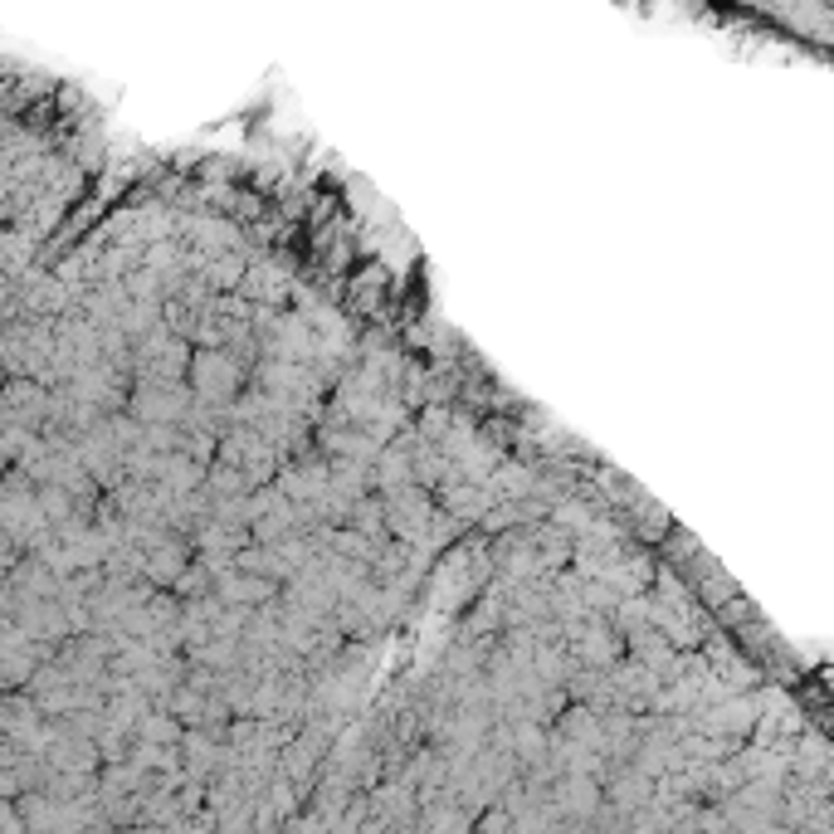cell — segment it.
<instances>
[{"label":"cell","mask_w":834,"mask_h":834,"mask_svg":"<svg viewBox=\"0 0 834 834\" xmlns=\"http://www.w3.org/2000/svg\"><path fill=\"white\" fill-rule=\"evenodd\" d=\"M385 523H391V532H401V537L420 541L425 527L434 523V508L425 503V493H415V488H395L391 508H385Z\"/></svg>","instance_id":"obj_2"},{"label":"cell","mask_w":834,"mask_h":834,"mask_svg":"<svg viewBox=\"0 0 834 834\" xmlns=\"http://www.w3.org/2000/svg\"><path fill=\"white\" fill-rule=\"evenodd\" d=\"M191 371H195V391H201V401H211V405H225L229 395L239 391V377H245V371H239V361L229 357L225 347L201 352Z\"/></svg>","instance_id":"obj_1"}]
</instances>
